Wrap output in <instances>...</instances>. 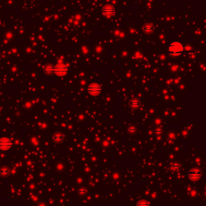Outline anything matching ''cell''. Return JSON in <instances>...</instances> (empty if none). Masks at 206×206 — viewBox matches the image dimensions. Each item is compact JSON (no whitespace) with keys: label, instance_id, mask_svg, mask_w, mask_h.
Here are the masks:
<instances>
[{"label":"cell","instance_id":"6da1fadb","mask_svg":"<svg viewBox=\"0 0 206 206\" xmlns=\"http://www.w3.org/2000/svg\"><path fill=\"white\" fill-rule=\"evenodd\" d=\"M184 45L180 42H177V41L172 42L169 45V48H168V51H169L170 55L174 56H180L184 52Z\"/></svg>","mask_w":206,"mask_h":206},{"label":"cell","instance_id":"7a4b0ae2","mask_svg":"<svg viewBox=\"0 0 206 206\" xmlns=\"http://www.w3.org/2000/svg\"><path fill=\"white\" fill-rule=\"evenodd\" d=\"M88 93L91 94L92 96H97L99 95L102 92V86L97 82H94L88 86Z\"/></svg>","mask_w":206,"mask_h":206},{"label":"cell","instance_id":"3957f363","mask_svg":"<svg viewBox=\"0 0 206 206\" xmlns=\"http://www.w3.org/2000/svg\"><path fill=\"white\" fill-rule=\"evenodd\" d=\"M53 72L59 77H63L66 75L68 72V66L63 64H58L56 66L54 67Z\"/></svg>","mask_w":206,"mask_h":206},{"label":"cell","instance_id":"277c9868","mask_svg":"<svg viewBox=\"0 0 206 206\" xmlns=\"http://www.w3.org/2000/svg\"><path fill=\"white\" fill-rule=\"evenodd\" d=\"M188 176L189 178V180H192V181H198L201 180V171L197 169V168H194V169H192L190 171L188 172Z\"/></svg>","mask_w":206,"mask_h":206},{"label":"cell","instance_id":"5b68a950","mask_svg":"<svg viewBox=\"0 0 206 206\" xmlns=\"http://www.w3.org/2000/svg\"><path fill=\"white\" fill-rule=\"evenodd\" d=\"M12 146L11 141L7 138H0V150L7 151L9 150Z\"/></svg>","mask_w":206,"mask_h":206},{"label":"cell","instance_id":"8992f818","mask_svg":"<svg viewBox=\"0 0 206 206\" xmlns=\"http://www.w3.org/2000/svg\"><path fill=\"white\" fill-rule=\"evenodd\" d=\"M114 8L112 6H105L102 9V12L104 15H107V16H111L112 15L114 14Z\"/></svg>","mask_w":206,"mask_h":206},{"label":"cell","instance_id":"52a82bcc","mask_svg":"<svg viewBox=\"0 0 206 206\" xmlns=\"http://www.w3.org/2000/svg\"><path fill=\"white\" fill-rule=\"evenodd\" d=\"M52 138H53V140L55 141V143H61V142L63 141L64 137H63V135H62L61 134H60V133H56V134H54Z\"/></svg>","mask_w":206,"mask_h":206},{"label":"cell","instance_id":"ba28073f","mask_svg":"<svg viewBox=\"0 0 206 206\" xmlns=\"http://www.w3.org/2000/svg\"><path fill=\"white\" fill-rule=\"evenodd\" d=\"M130 105L131 108L136 109V108H138V105H139V101L137 100V99H132L130 102Z\"/></svg>","mask_w":206,"mask_h":206},{"label":"cell","instance_id":"9c48e42d","mask_svg":"<svg viewBox=\"0 0 206 206\" xmlns=\"http://www.w3.org/2000/svg\"><path fill=\"white\" fill-rule=\"evenodd\" d=\"M154 30V28L152 25H150V24H147L143 28V31L146 32V33H151V32Z\"/></svg>","mask_w":206,"mask_h":206},{"label":"cell","instance_id":"30bf717a","mask_svg":"<svg viewBox=\"0 0 206 206\" xmlns=\"http://www.w3.org/2000/svg\"><path fill=\"white\" fill-rule=\"evenodd\" d=\"M53 70H54V67L52 66L51 64H48L47 66L44 68V72H46V73H51L53 72Z\"/></svg>","mask_w":206,"mask_h":206},{"label":"cell","instance_id":"8fae6325","mask_svg":"<svg viewBox=\"0 0 206 206\" xmlns=\"http://www.w3.org/2000/svg\"><path fill=\"white\" fill-rule=\"evenodd\" d=\"M137 205H149L150 204V202H148V201H145V200H141V201H139L137 204H136Z\"/></svg>","mask_w":206,"mask_h":206},{"label":"cell","instance_id":"7c38bea8","mask_svg":"<svg viewBox=\"0 0 206 206\" xmlns=\"http://www.w3.org/2000/svg\"><path fill=\"white\" fill-rule=\"evenodd\" d=\"M8 173V169L6 168H2L1 169H0V174H2V175H6Z\"/></svg>","mask_w":206,"mask_h":206},{"label":"cell","instance_id":"4fadbf2b","mask_svg":"<svg viewBox=\"0 0 206 206\" xmlns=\"http://www.w3.org/2000/svg\"><path fill=\"white\" fill-rule=\"evenodd\" d=\"M172 169H174V170H176V169H178L179 168H180V164L178 163H175L174 164H173L172 165Z\"/></svg>","mask_w":206,"mask_h":206},{"label":"cell","instance_id":"5bb4252c","mask_svg":"<svg viewBox=\"0 0 206 206\" xmlns=\"http://www.w3.org/2000/svg\"><path fill=\"white\" fill-rule=\"evenodd\" d=\"M128 131H129V132H130V133H134V132H135V131H136V129L135 127H130L128 129Z\"/></svg>","mask_w":206,"mask_h":206},{"label":"cell","instance_id":"9a60e30c","mask_svg":"<svg viewBox=\"0 0 206 206\" xmlns=\"http://www.w3.org/2000/svg\"><path fill=\"white\" fill-rule=\"evenodd\" d=\"M85 189H83V188H80V189H79V193H80V194L83 195V194H85Z\"/></svg>","mask_w":206,"mask_h":206},{"label":"cell","instance_id":"2e32d148","mask_svg":"<svg viewBox=\"0 0 206 206\" xmlns=\"http://www.w3.org/2000/svg\"><path fill=\"white\" fill-rule=\"evenodd\" d=\"M155 133H157V134H160V133H162V130H161V129H157V130H155Z\"/></svg>","mask_w":206,"mask_h":206}]
</instances>
